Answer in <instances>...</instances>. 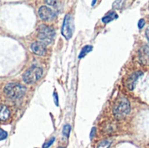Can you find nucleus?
I'll use <instances>...</instances> for the list:
<instances>
[{"instance_id":"obj_1","label":"nucleus","mask_w":149,"mask_h":148,"mask_svg":"<svg viewBox=\"0 0 149 148\" xmlns=\"http://www.w3.org/2000/svg\"><path fill=\"white\" fill-rule=\"evenodd\" d=\"M130 111L131 106L129 100L124 97H121L119 99H117L113 108V116L118 120H121L127 118V116L130 113Z\"/></svg>"},{"instance_id":"obj_2","label":"nucleus","mask_w":149,"mask_h":148,"mask_svg":"<svg viewBox=\"0 0 149 148\" xmlns=\"http://www.w3.org/2000/svg\"><path fill=\"white\" fill-rule=\"evenodd\" d=\"M25 92V87L18 83H10L4 87V93L11 99L21 98Z\"/></svg>"},{"instance_id":"obj_3","label":"nucleus","mask_w":149,"mask_h":148,"mask_svg":"<svg viewBox=\"0 0 149 148\" xmlns=\"http://www.w3.org/2000/svg\"><path fill=\"white\" fill-rule=\"evenodd\" d=\"M38 39L45 45L51 44L53 41L55 31L52 27L48 26L46 24H40L38 29Z\"/></svg>"},{"instance_id":"obj_4","label":"nucleus","mask_w":149,"mask_h":148,"mask_svg":"<svg viewBox=\"0 0 149 148\" xmlns=\"http://www.w3.org/2000/svg\"><path fill=\"white\" fill-rule=\"evenodd\" d=\"M43 74V70L39 66H31L23 74V80L26 84H33L38 81Z\"/></svg>"},{"instance_id":"obj_5","label":"nucleus","mask_w":149,"mask_h":148,"mask_svg":"<svg viewBox=\"0 0 149 148\" xmlns=\"http://www.w3.org/2000/svg\"><path fill=\"white\" fill-rule=\"evenodd\" d=\"M72 32H73V19L71 14H66L64 18L61 33L66 39H70L72 36Z\"/></svg>"},{"instance_id":"obj_6","label":"nucleus","mask_w":149,"mask_h":148,"mask_svg":"<svg viewBox=\"0 0 149 148\" xmlns=\"http://www.w3.org/2000/svg\"><path fill=\"white\" fill-rule=\"evenodd\" d=\"M38 16L39 17L42 19V20H51L55 16H56V13L52 10L50 9L49 7L47 6H41L38 10Z\"/></svg>"},{"instance_id":"obj_7","label":"nucleus","mask_w":149,"mask_h":148,"mask_svg":"<svg viewBox=\"0 0 149 148\" xmlns=\"http://www.w3.org/2000/svg\"><path fill=\"white\" fill-rule=\"evenodd\" d=\"M139 61L142 65H149V45L144 44L139 50Z\"/></svg>"},{"instance_id":"obj_8","label":"nucleus","mask_w":149,"mask_h":148,"mask_svg":"<svg viewBox=\"0 0 149 148\" xmlns=\"http://www.w3.org/2000/svg\"><path fill=\"white\" fill-rule=\"evenodd\" d=\"M142 74H143L142 72L138 71V72H135L132 73L129 76V78L127 79V80L126 82V85H127V87L128 90H131V91L134 90V88L136 85V83H137L138 79H140V77L142 76Z\"/></svg>"},{"instance_id":"obj_9","label":"nucleus","mask_w":149,"mask_h":148,"mask_svg":"<svg viewBox=\"0 0 149 148\" xmlns=\"http://www.w3.org/2000/svg\"><path fill=\"white\" fill-rule=\"evenodd\" d=\"M31 50L33 53H35L36 55H45L46 52V46L45 44H43L40 41H37L31 44Z\"/></svg>"},{"instance_id":"obj_10","label":"nucleus","mask_w":149,"mask_h":148,"mask_svg":"<svg viewBox=\"0 0 149 148\" xmlns=\"http://www.w3.org/2000/svg\"><path fill=\"white\" fill-rule=\"evenodd\" d=\"M10 117V111L7 106H0V121H5Z\"/></svg>"},{"instance_id":"obj_11","label":"nucleus","mask_w":149,"mask_h":148,"mask_svg":"<svg viewBox=\"0 0 149 148\" xmlns=\"http://www.w3.org/2000/svg\"><path fill=\"white\" fill-rule=\"evenodd\" d=\"M116 18H118L117 13H116L115 11L112 10V11H110L107 15H106V16L102 18V22L105 23V24H108V23H110L111 21H113V20H114V19H116Z\"/></svg>"},{"instance_id":"obj_12","label":"nucleus","mask_w":149,"mask_h":148,"mask_svg":"<svg viewBox=\"0 0 149 148\" xmlns=\"http://www.w3.org/2000/svg\"><path fill=\"white\" fill-rule=\"evenodd\" d=\"M92 50H93V46H92V45H86V46H84L83 49H82L81 51H80V54L79 55V58H84V57H85L88 52H90Z\"/></svg>"},{"instance_id":"obj_13","label":"nucleus","mask_w":149,"mask_h":148,"mask_svg":"<svg viewBox=\"0 0 149 148\" xmlns=\"http://www.w3.org/2000/svg\"><path fill=\"white\" fill-rule=\"evenodd\" d=\"M111 144H112L111 140H104L99 142V144L97 145V148H109Z\"/></svg>"},{"instance_id":"obj_14","label":"nucleus","mask_w":149,"mask_h":148,"mask_svg":"<svg viewBox=\"0 0 149 148\" xmlns=\"http://www.w3.org/2000/svg\"><path fill=\"white\" fill-rule=\"evenodd\" d=\"M116 131V126L112 122V123H108L107 125V126L105 127V132L107 133H112L113 132Z\"/></svg>"},{"instance_id":"obj_15","label":"nucleus","mask_w":149,"mask_h":148,"mask_svg":"<svg viewBox=\"0 0 149 148\" xmlns=\"http://www.w3.org/2000/svg\"><path fill=\"white\" fill-rule=\"evenodd\" d=\"M70 133H71V126L70 125H65L63 127V132H62L63 135L65 137L68 138L70 135Z\"/></svg>"},{"instance_id":"obj_16","label":"nucleus","mask_w":149,"mask_h":148,"mask_svg":"<svg viewBox=\"0 0 149 148\" xmlns=\"http://www.w3.org/2000/svg\"><path fill=\"white\" fill-rule=\"evenodd\" d=\"M55 141V138L54 137H52V138H51L49 140H47L44 145H43V147L42 148H49L52 144H53V142Z\"/></svg>"},{"instance_id":"obj_17","label":"nucleus","mask_w":149,"mask_h":148,"mask_svg":"<svg viewBox=\"0 0 149 148\" xmlns=\"http://www.w3.org/2000/svg\"><path fill=\"white\" fill-rule=\"evenodd\" d=\"M7 136H8L7 132H5V131L3 130V129H0V141L5 140V139L7 138Z\"/></svg>"},{"instance_id":"obj_18","label":"nucleus","mask_w":149,"mask_h":148,"mask_svg":"<svg viewBox=\"0 0 149 148\" xmlns=\"http://www.w3.org/2000/svg\"><path fill=\"white\" fill-rule=\"evenodd\" d=\"M123 3H124L123 1H116V2L113 3V7H114L115 9H121Z\"/></svg>"},{"instance_id":"obj_19","label":"nucleus","mask_w":149,"mask_h":148,"mask_svg":"<svg viewBox=\"0 0 149 148\" xmlns=\"http://www.w3.org/2000/svg\"><path fill=\"white\" fill-rule=\"evenodd\" d=\"M144 24H145V20H144V19H140V20H139V23H138L139 28L141 29V28L144 26Z\"/></svg>"},{"instance_id":"obj_20","label":"nucleus","mask_w":149,"mask_h":148,"mask_svg":"<svg viewBox=\"0 0 149 148\" xmlns=\"http://www.w3.org/2000/svg\"><path fill=\"white\" fill-rule=\"evenodd\" d=\"M53 98H54L55 105L58 106V94H57V92H54V93H53Z\"/></svg>"},{"instance_id":"obj_21","label":"nucleus","mask_w":149,"mask_h":148,"mask_svg":"<svg viewBox=\"0 0 149 148\" xmlns=\"http://www.w3.org/2000/svg\"><path fill=\"white\" fill-rule=\"evenodd\" d=\"M95 133H96V128H95V127H93V129H92V131H91V133H90V138H91V139L93 138V136L95 135Z\"/></svg>"},{"instance_id":"obj_22","label":"nucleus","mask_w":149,"mask_h":148,"mask_svg":"<svg viewBox=\"0 0 149 148\" xmlns=\"http://www.w3.org/2000/svg\"><path fill=\"white\" fill-rule=\"evenodd\" d=\"M146 37L149 42V27H148V29L146 30Z\"/></svg>"},{"instance_id":"obj_23","label":"nucleus","mask_w":149,"mask_h":148,"mask_svg":"<svg viewBox=\"0 0 149 148\" xmlns=\"http://www.w3.org/2000/svg\"><path fill=\"white\" fill-rule=\"evenodd\" d=\"M46 3H50V5H55L56 2L55 1H46Z\"/></svg>"},{"instance_id":"obj_24","label":"nucleus","mask_w":149,"mask_h":148,"mask_svg":"<svg viewBox=\"0 0 149 148\" xmlns=\"http://www.w3.org/2000/svg\"><path fill=\"white\" fill-rule=\"evenodd\" d=\"M95 3H96V1H93V5H94Z\"/></svg>"},{"instance_id":"obj_25","label":"nucleus","mask_w":149,"mask_h":148,"mask_svg":"<svg viewBox=\"0 0 149 148\" xmlns=\"http://www.w3.org/2000/svg\"><path fill=\"white\" fill-rule=\"evenodd\" d=\"M58 148H63V147H58Z\"/></svg>"}]
</instances>
